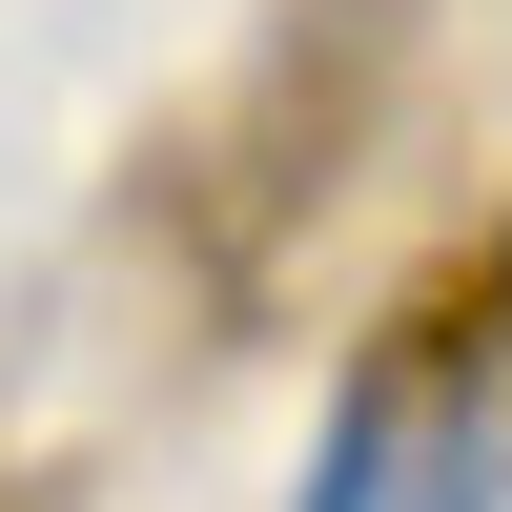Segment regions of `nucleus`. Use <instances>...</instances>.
Listing matches in <instances>:
<instances>
[{
    "instance_id": "nucleus-1",
    "label": "nucleus",
    "mask_w": 512,
    "mask_h": 512,
    "mask_svg": "<svg viewBox=\"0 0 512 512\" xmlns=\"http://www.w3.org/2000/svg\"><path fill=\"white\" fill-rule=\"evenodd\" d=\"M512 492V410H492V328H410L328 390L308 492L287 512H492Z\"/></svg>"
}]
</instances>
